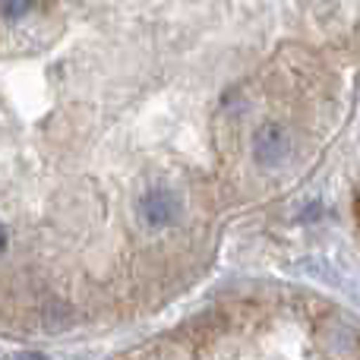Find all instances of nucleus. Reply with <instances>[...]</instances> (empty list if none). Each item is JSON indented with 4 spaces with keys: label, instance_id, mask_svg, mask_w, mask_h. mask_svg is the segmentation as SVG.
Listing matches in <instances>:
<instances>
[{
    "label": "nucleus",
    "instance_id": "nucleus-1",
    "mask_svg": "<svg viewBox=\"0 0 360 360\" xmlns=\"http://www.w3.org/2000/svg\"><path fill=\"white\" fill-rule=\"evenodd\" d=\"M139 209H143V218L152 224V228H162V224H171L177 215V199L171 196L168 190H152L143 196V202H139Z\"/></svg>",
    "mask_w": 360,
    "mask_h": 360
},
{
    "label": "nucleus",
    "instance_id": "nucleus-2",
    "mask_svg": "<svg viewBox=\"0 0 360 360\" xmlns=\"http://www.w3.org/2000/svg\"><path fill=\"white\" fill-rule=\"evenodd\" d=\"M256 155H259L262 165L278 162V158L285 155V136H281V130L266 127V130L259 133V139H256Z\"/></svg>",
    "mask_w": 360,
    "mask_h": 360
},
{
    "label": "nucleus",
    "instance_id": "nucleus-3",
    "mask_svg": "<svg viewBox=\"0 0 360 360\" xmlns=\"http://www.w3.org/2000/svg\"><path fill=\"white\" fill-rule=\"evenodd\" d=\"M4 4V16L6 19H16V16H22L25 10L32 6V0H0Z\"/></svg>",
    "mask_w": 360,
    "mask_h": 360
},
{
    "label": "nucleus",
    "instance_id": "nucleus-4",
    "mask_svg": "<svg viewBox=\"0 0 360 360\" xmlns=\"http://www.w3.org/2000/svg\"><path fill=\"white\" fill-rule=\"evenodd\" d=\"M10 360H44V357L35 354V351H22V354H16V357H10Z\"/></svg>",
    "mask_w": 360,
    "mask_h": 360
}]
</instances>
